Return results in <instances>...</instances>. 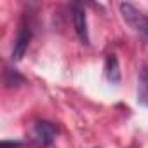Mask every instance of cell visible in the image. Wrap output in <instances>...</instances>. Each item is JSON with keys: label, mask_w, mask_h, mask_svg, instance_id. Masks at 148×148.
<instances>
[{"label": "cell", "mask_w": 148, "mask_h": 148, "mask_svg": "<svg viewBox=\"0 0 148 148\" xmlns=\"http://www.w3.org/2000/svg\"><path fill=\"white\" fill-rule=\"evenodd\" d=\"M5 84H7V87L19 86V84H25V79L19 75V73H18L16 70L7 68V70H5Z\"/></svg>", "instance_id": "obj_7"}, {"label": "cell", "mask_w": 148, "mask_h": 148, "mask_svg": "<svg viewBox=\"0 0 148 148\" xmlns=\"http://www.w3.org/2000/svg\"><path fill=\"white\" fill-rule=\"evenodd\" d=\"M56 134H58V127L56 124L52 122H47V120H40L33 125V131H32V141L40 146V148H45V146H51L56 139Z\"/></svg>", "instance_id": "obj_2"}, {"label": "cell", "mask_w": 148, "mask_h": 148, "mask_svg": "<svg viewBox=\"0 0 148 148\" xmlns=\"http://www.w3.org/2000/svg\"><path fill=\"white\" fill-rule=\"evenodd\" d=\"M71 19H73V28L75 33L79 35L82 44H89V30H87V18H86V11L82 5L73 4L71 5Z\"/></svg>", "instance_id": "obj_4"}, {"label": "cell", "mask_w": 148, "mask_h": 148, "mask_svg": "<svg viewBox=\"0 0 148 148\" xmlns=\"http://www.w3.org/2000/svg\"><path fill=\"white\" fill-rule=\"evenodd\" d=\"M138 103L148 106V68L143 66L138 75Z\"/></svg>", "instance_id": "obj_5"}, {"label": "cell", "mask_w": 148, "mask_h": 148, "mask_svg": "<svg viewBox=\"0 0 148 148\" xmlns=\"http://www.w3.org/2000/svg\"><path fill=\"white\" fill-rule=\"evenodd\" d=\"M105 73L106 79L112 84H119L120 82V66H119V59L115 54H108L106 61H105Z\"/></svg>", "instance_id": "obj_6"}, {"label": "cell", "mask_w": 148, "mask_h": 148, "mask_svg": "<svg viewBox=\"0 0 148 148\" xmlns=\"http://www.w3.org/2000/svg\"><path fill=\"white\" fill-rule=\"evenodd\" d=\"M30 42H32V26L26 19L21 21L19 25V30H18V35H16V40H14V47H12V52H11V59L12 61H21L23 56L26 54L28 47H30Z\"/></svg>", "instance_id": "obj_3"}, {"label": "cell", "mask_w": 148, "mask_h": 148, "mask_svg": "<svg viewBox=\"0 0 148 148\" xmlns=\"http://www.w3.org/2000/svg\"><path fill=\"white\" fill-rule=\"evenodd\" d=\"M119 9L129 26H132L136 32L143 35H148V16H145L141 11H138L132 4H127V2L119 4Z\"/></svg>", "instance_id": "obj_1"}]
</instances>
